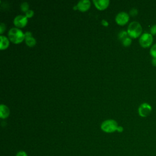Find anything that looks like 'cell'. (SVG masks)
I'll use <instances>...</instances> for the list:
<instances>
[{"instance_id":"obj_14","label":"cell","mask_w":156,"mask_h":156,"mask_svg":"<svg viewBox=\"0 0 156 156\" xmlns=\"http://www.w3.org/2000/svg\"><path fill=\"white\" fill-rule=\"evenodd\" d=\"M122 43L124 46H129L132 43V39L130 37H127L122 40Z\"/></svg>"},{"instance_id":"obj_9","label":"cell","mask_w":156,"mask_h":156,"mask_svg":"<svg viewBox=\"0 0 156 156\" xmlns=\"http://www.w3.org/2000/svg\"><path fill=\"white\" fill-rule=\"evenodd\" d=\"M93 2L98 9L102 10L108 7L110 1L108 0H93Z\"/></svg>"},{"instance_id":"obj_12","label":"cell","mask_w":156,"mask_h":156,"mask_svg":"<svg viewBox=\"0 0 156 156\" xmlns=\"http://www.w3.org/2000/svg\"><path fill=\"white\" fill-rule=\"evenodd\" d=\"M25 41H26V43L27 46H30V47H32V46H34L35 44H36V40L35 39L32 37H29V38H27L25 39Z\"/></svg>"},{"instance_id":"obj_11","label":"cell","mask_w":156,"mask_h":156,"mask_svg":"<svg viewBox=\"0 0 156 156\" xmlns=\"http://www.w3.org/2000/svg\"><path fill=\"white\" fill-rule=\"evenodd\" d=\"M0 39H1V43H0V49L1 50L6 49L9 45V41L8 38L4 36V35H1L0 36Z\"/></svg>"},{"instance_id":"obj_5","label":"cell","mask_w":156,"mask_h":156,"mask_svg":"<svg viewBox=\"0 0 156 156\" xmlns=\"http://www.w3.org/2000/svg\"><path fill=\"white\" fill-rule=\"evenodd\" d=\"M152 110V108L151 105L147 102L142 103L139 106L138 109L139 115L143 118H145L149 116L151 114Z\"/></svg>"},{"instance_id":"obj_22","label":"cell","mask_w":156,"mask_h":156,"mask_svg":"<svg viewBox=\"0 0 156 156\" xmlns=\"http://www.w3.org/2000/svg\"><path fill=\"white\" fill-rule=\"evenodd\" d=\"M24 36H25V39L27 38L32 37V33H31L30 32H29V31L26 32L24 34Z\"/></svg>"},{"instance_id":"obj_17","label":"cell","mask_w":156,"mask_h":156,"mask_svg":"<svg viewBox=\"0 0 156 156\" xmlns=\"http://www.w3.org/2000/svg\"><path fill=\"white\" fill-rule=\"evenodd\" d=\"M150 34L152 35H156V24H153L150 28Z\"/></svg>"},{"instance_id":"obj_10","label":"cell","mask_w":156,"mask_h":156,"mask_svg":"<svg viewBox=\"0 0 156 156\" xmlns=\"http://www.w3.org/2000/svg\"><path fill=\"white\" fill-rule=\"evenodd\" d=\"M10 114V110L4 104H1L0 105V117L2 119H5L9 116Z\"/></svg>"},{"instance_id":"obj_23","label":"cell","mask_w":156,"mask_h":156,"mask_svg":"<svg viewBox=\"0 0 156 156\" xmlns=\"http://www.w3.org/2000/svg\"><path fill=\"white\" fill-rule=\"evenodd\" d=\"M101 23H102V25H104V26H108V23L106 20H102Z\"/></svg>"},{"instance_id":"obj_16","label":"cell","mask_w":156,"mask_h":156,"mask_svg":"<svg viewBox=\"0 0 156 156\" xmlns=\"http://www.w3.org/2000/svg\"><path fill=\"white\" fill-rule=\"evenodd\" d=\"M127 35H128L127 32L122 30V31L119 32V38L122 40L124 38L127 37Z\"/></svg>"},{"instance_id":"obj_24","label":"cell","mask_w":156,"mask_h":156,"mask_svg":"<svg viewBox=\"0 0 156 156\" xmlns=\"http://www.w3.org/2000/svg\"><path fill=\"white\" fill-rule=\"evenodd\" d=\"M152 65L154 66H156V58H152L151 60Z\"/></svg>"},{"instance_id":"obj_3","label":"cell","mask_w":156,"mask_h":156,"mask_svg":"<svg viewBox=\"0 0 156 156\" xmlns=\"http://www.w3.org/2000/svg\"><path fill=\"white\" fill-rule=\"evenodd\" d=\"M118 126H119L115 120L107 119L102 122L101 125V129L104 132L112 133L117 130Z\"/></svg>"},{"instance_id":"obj_13","label":"cell","mask_w":156,"mask_h":156,"mask_svg":"<svg viewBox=\"0 0 156 156\" xmlns=\"http://www.w3.org/2000/svg\"><path fill=\"white\" fill-rule=\"evenodd\" d=\"M149 53L152 58H156V43L151 46V48L149 50Z\"/></svg>"},{"instance_id":"obj_8","label":"cell","mask_w":156,"mask_h":156,"mask_svg":"<svg viewBox=\"0 0 156 156\" xmlns=\"http://www.w3.org/2000/svg\"><path fill=\"white\" fill-rule=\"evenodd\" d=\"M90 5L91 2L89 0H81L77 3L76 7L80 11L85 12L89 9Z\"/></svg>"},{"instance_id":"obj_21","label":"cell","mask_w":156,"mask_h":156,"mask_svg":"<svg viewBox=\"0 0 156 156\" xmlns=\"http://www.w3.org/2000/svg\"><path fill=\"white\" fill-rule=\"evenodd\" d=\"M5 30V25L4 23H1L0 24V33L2 34L3 32Z\"/></svg>"},{"instance_id":"obj_19","label":"cell","mask_w":156,"mask_h":156,"mask_svg":"<svg viewBox=\"0 0 156 156\" xmlns=\"http://www.w3.org/2000/svg\"><path fill=\"white\" fill-rule=\"evenodd\" d=\"M130 14L132 16H136L138 14V10L135 8H133L130 11Z\"/></svg>"},{"instance_id":"obj_6","label":"cell","mask_w":156,"mask_h":156,"mask_svg":"<svg viewBox=\"0 0 156 156\" xmlns=\"http://www.w3.org/2000/svg\"><path fill=\"white\" fill-rule=\"evenodd\" d=\"M129 20V15L127 13L125 12H121L118 13L116 17L115 21L119 25L123 26L126 24Z\"/></svg>"},{"instance_id":"obj_1","label":"cell","mask_w":156,"mask_h":156,"mask_svg":"<svg viewBox=\"0 0 156 156\" xmlns=\"http://www.w3.org/2000/svg\"><path fill=\"white\" fill-rule=\"evenodd\" d=\"M143 29L140 23L137 21L131 22L127 27L128 35L132 38H137L141 35Z\"/></svg>"},{"instance_id":"obj_20","label":"cell","mask_w":156,"mask_h":156,"mask_svg":"<svg viewBox=\"0 0 156 156\" xmlns=\"http://www.w3.org/2000/svg\"><path fill=\"white\" fill-rule=\"evenodd\" d=\"M15 156H28L27 154L24 151H20L18 152Z\"/></svg>"},{"instance_id":"obj_2","label":"cell","mask_w":156,"mask_h":156,"mask_svg":"<svg viewBox=\"0 0 156 156\" xmlns=\"http://www.w3.org/2000/svg\"><path fill=\"white\" fill-rule=\"evenodd\" d=\"M8 35L10 41L16 44L22 42L25 39L24 34L20 29L16 27L10 29L8 32Z\"/></svg>"},{"instance_id":"obj_7","label":"cell","mask_w":156,"mask_h":156,"mask_svg":"<svg viewBox=\"0 0 156 156\" xmlns=\"http://www.w3.org/2000/svg\"><path fill=\"white\" fill-rule=\"evenodd\" d=\"M27 23V18L26 16L17 15L13 20V24L18 27H24Z\"/></svg>"},{"instance_id":"obj_25","label":"cell","mask_w":156,"mask_h":156,"mask_svg":"<svg viewBox=\"0 0 156 156\" xmlns=\"http://www.w3.org/2000/svg\"><path fill=\"white\" fill-rule=\"evenodd\" d=\"M123 130H124V129H123V127H122V126H118V127L117 131H118V132H122Z\"/></svg>"},{"instance_id":"obj_15","label":"cell","mask_w":156,"mask_h":156,"mask_svg":"<svg viewBox=\"0 0 156 156\" xmlns=\"http://www.w3.org/2000/svg\"><path fill=\"white\" fill-rule=\"evenodd\" d=\"M29 4H28L27 2H23V3L21 4V6H20L21 9L22 10V11H23V12H26L27 10H29Z\"/></svg>"},{"instance_id":"obj_18","label":"cell","mask_w":156,"mask_h":156,"mask_svg":"<svg viewBox=\"0 0 156 156\" xmlns=\"http://www.w3.org/2000/svg\"><path fill=\"white\" fill-rule=\"evenodd\" d=\"M34 12L32 10H29L26 12V15L25 16L27 18H30L34 15Z\"/></svg>"},{"instance_id":"obj_4","label":"cell","mask_w":156,"mask_h":156,"mask_svg":"<svg viewBox=\"0 0 156 156\" xmlns=\"http://www.w3.org/2000/svg\"><path fill=\"white\" fill-rule=\"evenodd\" d=\"M153 41V35H152L150 33L147 32H144L142 34L139 38V43L140 46L144 48H147L152 46Z\"/></svg>"}]
</instances>
